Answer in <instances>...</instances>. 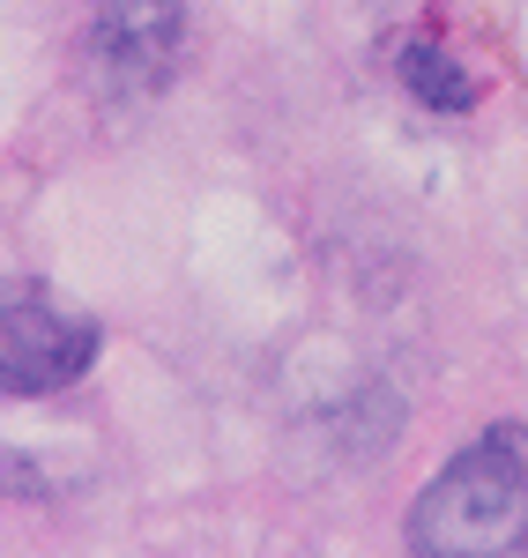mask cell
Returning <instances> with one entry per match:
<instances>
[{
    "label": "cell",
    "instance_id": "4",
    "mask_svg": "<svg viewBox=\"0 0 528 558\" xmlns=\"http://www.w3.org/2000/svg\"><path fill=\"white\" fill-rule=\"evenodd\" d=\"M402 83H409L417 105H432V112H469V105L484 97V83H477L446 45H432V38H409V45H402Z\"/></svg>",
    "mask_w": 528,
    "mask_h": 558
},
{
    "label": "cell",
    "instance_id": "1",
    "mask_svg": "<svg viewBox=\"0 0 528 558\" xmlns=\"http://www.w3.org/2000/svg\"><path fill=\"white\" fill-rule=\"evenodd\" d=\"M409 551L425 558H484V551H521L528 544V432L491 425L469 439L432 492L409 507Z\"/></svg>",
    "mask_w": 528,
    "mask_h": 558
},
{
    "label": "cell",
    "instance_id": "3",
    "mask_svg": "<svg viewBox=\"0 0 528 558\" xmlns=\"http://www.w3.org/2000/svg\"><path fill=\"white\" fill-rule=\"evenodd\" d=\"M186 52V0H97V60L120 89H164Z\"/></svg>",
    "mask_w": 528,
    "mask_h": 558
},
{
    "label": "cell",
    "instance_id": "2",
    "mask_svg": "<svg viewBox=\"0 0 528 558\" xmlns=\"http://www.w3.org/2000/svg\"><path fill=\"white\" fill-rule=\"evenodd\" d=\"M97 320L75 313V305H60L52 291H15L8 299V328H0V387L8 395H60V387H75L97 365Z\"/></svg>",
    "mask_w": 528,
    "mask_h": 558
}]
</instances>
